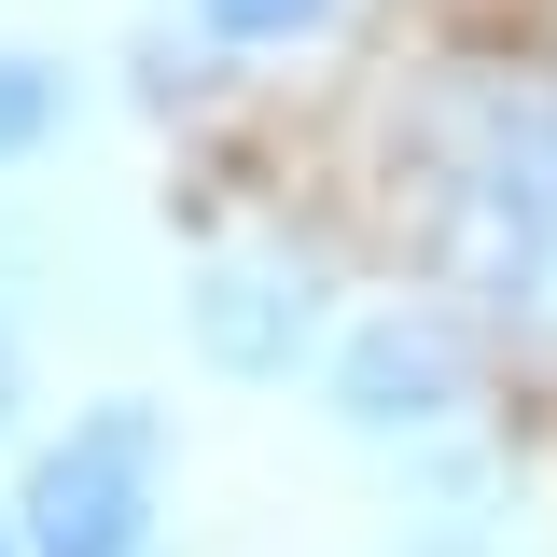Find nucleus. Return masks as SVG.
<instances>
[{
	"label": "nucleus",
	"instance_id": "obj_1",
	"mask_svg": "<svg viewBox=\"0 0 557 557\" xmlns=\"http://www.w3.org/2000/svg\"><path fill=\"white\" fill-rule=\"evenodd\" d=\"M405 237L502 348H557V70L446 57L405 98Z\"/></svg>",
	"mask_w": 557,
	"mask_h": 557
},
{
	"label": "nucleus",
	"instance_id": "obj_2",
	"mask_svg": "<svg viewBox=\"0 0 557 557\" xmlns=\"http://www.w3.org/2000/svg\"><path fill=\"white\" fill-rule=\"evenodd\" d=\"M153 502H168V418H153V405L70 418L57 446L28 460V487H14L28 557H168Z\"/></svg>",
	"mask_w": 557,
	"mask_h": 557
},
{
	"label": "nucleus",
	"instance_id": "obj_3",
	"mask_svg": "<svg viewBox=\"0 0 557 557\" xmlns=\"http://www.w3.org/2000/svg\"><path fill=\"white\" fill-rule=\"evenodd\" d=\"M321 405H335V432H362V446H432L446 418L474 405V348H460L446 307H376V321L335 335Z\"/></svg>",
	"mask_w": 557,
	"mask_h": 557
},
{
	"label": "nucleus",
	"instance_id": "obj_4",
	"mask_svg": "<svg viewBox=\"0 0 557 557\" xmlns=\"http://www.w3.org/2000/svg\"><path fill=\"white\" fill-rule=\"evenodd\" d=\"M182 321H196V362L209 376H293L307 348H321V265H293V251H223V265H196V293H182Z\"/></svg>",
	"mask_w": 557,
	"mask_h": 557
},
{
	"label": "nucleus",
	"instance_id": "obj_5",
	"mask_svg": "<svg viewBox=\"0 0 557 557\" xmlns=\"http://www.w3.org/2000/svg\"><path fill=\"white\" fill-rule=\"evenodd\" d=\"M57 139H70V70L28 57V42H0V168H28Z\"/></svg>",
	"mask_w": 557,
	"mask_h": 557
},
{
	"label": "nucleus",
	"instance_id": "obj_6",
	"mask_svg": "<svg viewBox=\"0 0 557 557\" xmlns=\"http://www.w3.org/2000/svg\"><path fill=\"white\" fill-rule=\"evenodd\" d=\"M196 28L223 42V57H293V42L335 28V0H196Z\"/></svg>",
	"mask_w": 557,
	"mask_h": 557
},
{
	"label": "nucleus",
	"instance_id": "obj_7",
	"mask_svg": "<svg viewBox=\"0 0 557 557\" xmlns=\"http://www.w3.org/2000/svg\"><path fill=\"white\" fill-rule=\"evenodd\" d=\"M14 405H28V362H14V335H0V432H14Z\"/></svg>",
	"mask_w": 557,
	"mask_h": 557
},
{
	"label": "nucleus",
	"instance_id": "obj_8",
	"mask_svg": "<svg viewBox=\"0 0 557 557\" xmlns=\"http://www.w3.org/2000/svg\"><path fill=\"white\" fill-rule=\"evenodd\" d=\"M0 557H28V516H14V502H0Z\"/></svg>",
	"mask_w": 557,
	"mask_h": 557
}]
</instances>
